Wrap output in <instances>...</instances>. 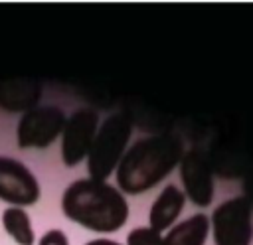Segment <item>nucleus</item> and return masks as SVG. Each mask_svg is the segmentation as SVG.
<instances>
[{"instance_id":"9d476101","label":"nucleus","mask_w":253,"mask_h":245,"mask_svg":"<svg viewBox=\"0 0 253 245\" xmlns=\"http://www.w3.org/2000/svg\"><path fill=\"white\" fill-rule=\"evenodd\" d=\"M184 202H186V196L182 194L180 188H176L174 184L166 186L150 207V213H148L150 227L156 231L170 227L174 219L180 215V211L184 209Z\"/></svg>"},{"instance_id":"423d86ee","label":"nucleus","mask_w":253,"mask_h":245,"mask_svg":"<svg viewBox=\"0 0 253 245\" xmlns=\"http://www.w3.org/2000/svg\"><path fill=\"white\" fill-rule=\"evenodd\" d=\"M97 122L99 117L91 109H79L67 119L61 142V156L65 166H75L85 156H89V150L97 136Z\"/></svg>"},{"instance_id":"4468645a","label":"nucleus","mask_w":253,"mask_h":245,"mask_svg":"<svg viewBox=\"0 0 253 245\" xmlns=\"http://www.w3.org/2000/svg\"><path fill=\"white\" fill-rule=\"evenodd\" d=\"M40 245H69V243H67V237H65L63 231L51 229V231H47V233L40 239Z\"/></svg>"},{"instance_id":"f257e3e1","label":"nucleus","mask_w":253,"mask_h":245,"mask_svg":"<svg viewBox=\"0 0 253 245\" xmlns=\"http://www.w3.org/2000/svg\"><path fill=\"white\" fill-rule=\"evenodd\" d=\"M176 134H156L136 140L117 168V184L126 194H142L162 182L184 158Z\"/></svg>"},{"instance_id":"1a4fd4ad","label":"nucleus","mask_w":253,"mask_h":245,"mask_svg":"<svg viewBox=\"0 0 253 245\" xmlns=\"http://www.w3.org/2000/svg\"><path fill=\"white\" fill-rule=\"evenodd\" d=\"M42 97V85L32 79H0V107L6 111H32Z\"/></svg>"},{"instance_id":"20e7f679","label":"nucleus","mask_w":253,"mask_h":245,"mask_svg":"<svg viewBox=\"0 0 253 245\" xmlns=\"http://www.w3.org/2000/svg\"><path fill=\"white\" fill-rule=\"evenodd\" d=\"M211 223L215 245H251V202L245 196L225 200L217 205L213 209Z\"/></svg>"},{"instance_id":"f8f14e48","label":"nucleus","mask_w":253,"mask_h":245,"mask_svg":"<svg viewBox=\"0 0 253 245\" xmlns=\"http://www.w3.org/2000/svg\"><path fill=\"white\" fill-rule=\"evenodd\" d=\"M4 229L12 235V239L20 245H34V231L28 213L22 207H8L2 213Z\"/></svg>"},{"instance_id":"39448f33","label":"nucleus","mask_w":253,"mask_h":245,"mask_svg":"<svg viewBox=\"0 0 253 245\" xmlns=\"http://www.w3.org/2000/svg\"><path fill=\"white\" fill-rule=\"evenodd\" d=\"M65 115L61 109L47 105L26 111L18 122V146L20 148H45L65 128Z\"/></svg>"},{"instance_id":"7ed1b4c3","label":"nucleus","mask_w":253,"mask_h":245,"mask_svg":"<svg viewBox=\"0 0 253 245\" xmlns=\"http://www.w3.org/2000/svg\"><path fill=\"white\" fill-rule=\"evenodd\" d=\"M130 132L132 124L125 113H115L107 121H103L87 156V168L93 180L105 182L111 176V172L125 156Z\"/></svg>"},{"instance_id":"f03ea898","label":"nucleus","mask_w":253,"mask_h":245,"mask_svg":"<svg viewBox=\"0 0 253 245\" xmlns=\"http://www.w3.org/2000/svg\"><path fill=\"white\" fill-rule=\"evenodd\" d=\"M63 213L91 231H117L128 217V205L123 194L93 178L73 182L61 198Z\"/></svg>"},{"instance_id":"0eeeda50","label":"nucleus","mask_w":253,"mask_h":245,"mask_svg":"<svg viewBox=\"0 0 253 245\" xmlns=\"http://www.w3.org/2000/svg\"><path fill=\"white\" fill-rule=\"evenodd\" d=\"M0 200L16 205H32L40 200L36 176L18 160L0 156Z\"/></svg>"},{"instance_id":"9b49d317","label":"nucleus","mask_w":253,"mask_h":245,"mask_svg":"<svg viewBox=\"0 0 253 245\" xmlns=\"http://www.w3.org/2000/svg\"><path fill=\"white\" fill-rule=\"evenodd\" d=\"M210 231V219L204 213H196L182 223L174 225L164 237V245H204Z\"/></svg>"},{"instance_id":"ddd939ff","label":"nucleus","mask_w":253,"mask_h":245,"mask_svg":"<svg viewBox=\"0 0 253 245\" xmlns=\"http://www.w3.org/2000/svg\"><path fill=\"white\" fill-rule=\"evenodd\" d=\"M162 241L160 231L152 227H136L126 237V245H164Z\"/></svg>"},{"instance_id":"2eb2a0df","label":"nucleus","mask_w":253,"mask_h":245,"mask_svg":"<svg viewBox=\"0 0 253 245\" xmlns=\"http://www.w3.org/2000/svg\"><path fill=\"white\" fill-rule=\"evenodd\" d=\"M87 245H119V243L117 241H111V239H93Z\"/></svg>"},{"instance_id":"6e6552de","label":"nucleus","mask_w":253,"mask_h":245,"mask_svg":"<svg viewBox=\"0 0 253 245\" xmlns=\"http://www.w3.org/2000/svg\"><path fill=\"white\" fill-rule=\"evenodd\" d=\"M180 178L186 196L200 207H208L213 200V174L206 154L192 148L184 154L180 162Z\"/></svg>"}]
</instances>
